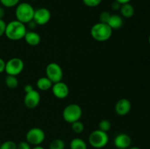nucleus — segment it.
<instances>
[{
    "label": "nucleus",
    "mask_w": 150,
    "mask_h": 149,
    "mask_svg": "<svg viewBox=\"0 0 150 149\" xmlns=\"http://www.w3.org/2000/svg\"><path fill=\"white\" fill-rule=\"evenodd\" d=\"M82 116V109L78 104L72 103L67 105L62 112V118L68 124L79 121Z\"/></svg>",
    "instance_id": "nucleus-4"
},
{
    "label": "nucleus",
    "mask_w": 150,
    "mask_h": 149,
    "mask_svg": "<svg viewBox=\"0 0 150 149\" xmlns=\"http://www.w3.org/2000/svg\"><path fill=\"white\" fill-rule=\"evenodd\" d=\"M5 15V10L3 6H0V19H3Z\"/></svg>",
    "instance_id": "nucleus-33"
},
{
    "label": "nucleus",
    "mask_w": 150,
    "mask_h": 149,
    "mask_svg": "<svg viewBox=\"0 0 150 149\" xmlns=\"http://www.w3.org/2000/svg\"><path fill=\"white\" fill-rule=\"evenodd\" d=\"M24 69V62L18 57H13L9 59L5 64L4 72L9 75L17 76L23 72Z\"/></svg>",
    "instance_id": "nucleus-7"
},
{
    "label": "nucleus",
    "mask_w": 150,
    "mask_h": 149,
    "mask_svg": "<svg viewBox=\"0 0 150 149\" xmlns=\"http://www.w3.org/2000/svg\"><path fill=\"white\" fill-rule=\"evenodd\" d=\"M0 145H1V143H0Z\"/></svg>",
    "instance_id": "nucleus-39"
},
{
    "label": "nucleus",
    "mask_w": 150,
    "mask_h": 149,
    "mask_svg": "<svg viewBox=\"0 0 150 149\" xmlns=\"http://www.w3.org/2000/svg\"><path fill=\"white\" fill-rule=\"evenodd\" d=\"M5 64L6 61H4V59L0 58V73L4 72V70H5Z\"/></svg>",
    "instance_id": "nucleus-31"
},
{
    "label": "nucleus",
    "mask_w": 150,
    "mask_h": 149,
    "mask_svg": "<svg viewBox=\"0 0 150 149\" xmlns=\"http://www.w3.org/2000/svg\"><path fill=\"white\" fill-rule=\"evenodd\" d=\"M4 82H5V85L7 86V87L10 89H16L18 86V80L17 78V76L7 74L6 76Z\"/></svg>",
    "instance_id": "nucleus-19"
},
{
    "label": "nucleus",
    "mask_w": 150,
    "mask_h": 149,
    "mask_svg": "<svg viewBox=\"0 0 150 149\" xmlns=\"http://www.w3.org/2000/svg\"><path fill=\"white\" fill-rule=\"evenodd\" d=\"M0 3L4 7H16L20 3V0H0Z\"/></svg>",
    "instance_id": "nucleus-24"
},
{
    "label": "nucleus",
    "mask_w": 150,
    "mask_h": 149,
    "mask_svg": "<svg viewBox=\"0 0 150 149\" xmlns=\"http://www.w3.org/2000/svg\"><path fill=\"white\" fill-rule=\"evenodd\" d=\"M46 77L53 83L62 81L63 78V70L61 66L56 62H51L45 68Z\"/></svg>",
    "instance_id": "nucleus-8"
},
{
    "label": "nucleus",
    "mask_w": 150,
    "mask_h": 149,
    "mask_svg": "<svg viewBox=\"0 0 150 149\" xmlns=\"http://www.w3.org/2000/svg\"><path fill=\"white\" fill-rule=\"evenodd\" d=\"M65 142L59 138L53 140L49 144V149H65Z\"/></svg>",
    "instance_id": "nucleus-20"
},
{
    "label": "nucleus",
    "mask_w": 150,
    "mask_h": 149,
    "mask_svg": "<svg viewBox=\"0 0 150 149\" xmlns=\"http://www.w3.org/2000/svg\"><path fill=\"white\" fill-rule=\"evenodd\" d=\"M6 25H7V23L4 22V20L3 19H0V37L4 34Z\"/></svg>",
    "instance_id": "nucleus-28"
},
{
    "label": "nucleus",
    "mask_w": 150,
    "mask_h": 149,
    "mask_svg": "<svg viewBox=\"0 0 150 149\" xmlns=\"http://www.w3.org/2000/svg\"><path fill=\"white\" fill-rule=\"evenodd\" d=\"M32 1H37V0H32Z\"/></svg>",
    "instance_id": "nucleus-38"
},
{
    "label": "nucleus",
    "mask_w": 150,
    "mask_h": 149,
    "mask_svg": "<svg viewBox=\"0 0 150 149\" xmlns=\"http://www.w3.org/2000/svg\"><path fill=\"white\" fill-rule=\"evenodd\" d=\"M70 149H87V145L83 139L76 137L70 141Z\"/></svg>",
    "instance_id": "nucleus-18"
},
{
    "label": "nucleus",
    "mask_w": 150,
    "mask_h": 149,
    "mask_svg": "<svg viewBox=\"0 0 150 149\" xmlns=\"http://www.w3.org/2000/svg\"><path fill=\"white\" fill-rule=\"evenodd\" d=\"M114 110L118 115L125 116L127 115L131 110V102L126 98H122L117 102Z\"/></svg>",
    "instance_id": "nucleus-12"
},
{
    "label": "nucleus",
    "mask_w": 150,
    "mask_h": 149,
    "mask_svg": "<svg viewBox=\"0 0 150 149\" xmlns=\"http://www.w3.org/2000/svg\"><path fill=\"white\" fill-rule=\"evenodd\" d=\"M121 5L122 4H120V3H119L118 1L114 0V1L112 2V4H111V9H112L114 11H118V10H120Z\"/></svg>",
    "instance_id": "nucleus-30"
},
{
    "label": "nucleus",
    "mask_w": 150,
    "mask_h": 149,
    "mask_svg": "<svg viewBox=\"0 0 150 149\" xmlns=\"http://www.w3.org/2000/svg\"><path fill=\"white\" fill-rule=\"evenodd\" d=\"M111 15V14L108 11L101 12L100 14V15H99L100 22V23H108Z\"/></svg>",
    "instance_id": "nucleus-25"
},
{
    "label": "nucleus",
    "mask_w": 150,
    "mask_h": 149,
    "mask_svg": "<svg viewBox=\"0 0 150 149\" xmlns=\"http://www.w3.org/2000/svg\"><path fill=\"white\" fill-rule=\"evenodd\" d=\"M71 129L76 134H81L83 131L84 130V125L80 120L78 121L71 124Z\"/></svg>",
    "instance_id": "nucleus-21"
},
{
    "label": "nucleus",
    "mask_w": 150,
    "mask_h": 149,
    "mask_svg": "<svg viewBox=\"0 0 150 149\" xmlns=\"http://www.w3.org/2000/svg\"><path fill=\"white\" fill-rule=\"evenodd\" d=\"M26 32L27 29L26 24L14 20L7 23L4 35L10 40L18 41L23 39Z\"/></svg>",
    "instance_id": "nucleus-1"
},
{
    "label": "nucleus",
    "mask_w": 150,
    "mask_h": 149,
    "mask_svg": "<svg viewBox=\"0 0 150 149\" xmlns=\"http://www.w3.org/2000/svg\"><path fill=\"white\" fill-rule=\"evenodd\" d=\"M23 39L30 46H37L41 42L40 35L35 31H27Z\"/></svg>",
    "instance_id": "nucleus-14"
},
{
    "label": "nucleus",
    "mask_w": 150,
    "mask_h": 149,
    "mask_svg": "<svg viewBox=\"0 0 150 149\" xmlns=\"http://www.w3.org/2000/svg\"><path fill=\"white\" fill-rule=\"evenodd\" d=\"M115 1H118V2L120 3L121 4H126V3H130V1H131V0H115Z\"/></svg>",
    "instance_id": "nucleus-34"
},
{
    "label": "nucleus",
    "mask_w": 150,
    "mask_h": 149,
    "mask_svg": "<svg viewBox=\"0 0 150 149\" xmlns=\"http://www.w3.org/2000/svg\"><path fill=\"white\" fill-rule=\"evenodd\" d=\"M98 127L99 129H98L101 130L103 131H105V132H108L111 128V124L108 120L107 119H103L101 120L100 121L99 124H98Z\"/></svg>",
    "instance_id": "nucleus-22"
},
{
    "label": "nucleus",
    "mask_w": 150,
    "mask_h": 149,
    "mask_svg": "<svg viewBox=\"0 0 150 149\" xmlns=\"http://www.w3.org/2000/svg\"><path fill=\"white\" fill-rule=\"evenodd\" d=\"M17 149H32V148L26 141H21L17 144Z\"/></svg>",
    "instance_id": "nucleus-27"
},
{
    "label": "nucleus",
    "mask_w": 150,
    "mask_h": 149,
    "mask_svg": "<svg viewBox=\"0 0 150 149\" xmlns=\"http://www.w3.org/2000/svg\"><path fill=\"white\" fill-rule=\"evenodd\" d=\"M113 30L107 23H95L90 29V34L95 40L98 42H105L112 36Z\"/></svg>",
    "instance_id": "nucleus-2"
},
{
    "label": "nucleus",
    "mask_w": 150,
    "mask_h": 149,
    "mask_svg": "<svg viewBox=\"0 0 150 149\" xmlns=\"http://www.w3.org/2000/svg\"><path fill=\"white\" fill-rule=\"evenodd\" d=\"M51 91L56 98L59 99H64L67 97L70 93V89L68 86L62 81L53 83Z\"/></svg>",
    "instance_id": "nucleus-10"
},
{
    "label": "nucleus",
    "mask_w": 150,
    "mask_h": 149,
    "mask_svg": "<svg viewBox=\"0 0 150 149\" xmlns=\"http://www.w3.org/2000/svg\"><path fill=\"white\" fill-rule=\"evenodd\" d=\"M35 9L28 2H21L16 6L15 15L16 20L26 24L33 20Z\"/></svg>",
    "instance_id": "nucleus-3"
},
{
    "label": "nucleus",
    "mask_w": 150,
    "mask_h": 149,
    "mask_svg": "<svg viewBox=\"0 0 150 149\" xmlns=\"http://www.w3.org/2000/svg\"><path fill=\"white\" fill-rule=\"evenodd\" d=\"M120 15L125 18H130L135 13L134 7L130 3H126L121 5L120 7Z\"/></svg>",
    "instance_id": "nucleus-16"
},
{
    "label": "nucleus",
    "mask_w": 150,
    "mask_h": 149,
    "mask_svg": "<svg viewBox=\"0 0 150 149\" xmlns=\"http://www.w3.org/2000/svg\"><path fill=\"white\" fill-rule=\"evenodd\" d=\"M40 102V94L38 91L34 89L32 91L26 93L23 99V103L26 108L29 109H34L38 106Z\"/></svg>",
    "instance_id": "nucleus-11"
},
{
    "label": "nucleus",
    "mask_w": 150,
    "mask_h": 149,
    "mask_svg": "<svg viewBox=\"0 0 150 149\" xmlns=\"http://www.w3.org/2000/svg\"><path fill=\"white\" fill-rule=\"evenodd\" d=\"M148 40H149V45H150V35H149V39H148Z\"/></svg>",
    "instance_id": "nucleus-37"
},
{
    "label": "nucleus",
    "mask_w": 150,
    "mask_h": 149,
    "mask_svg": "<svg viewBox=\"0 0 150 149\" xmlns=\"http://www.w3.org/2000/svg\"><path fill=\"white\" fill-rule=\"evenodd\" d=\"M83 4L89 7H95L100 5L102 0H82Z\"/></svg>",
    "instance_id": "nucleus-26"
},
{
    "label": "nucleus",
    "mask_w": 150,
    "mask_h": 149,
    "mask_svg": "<svg viewBox=\"0 0 150 149\" xmlns=\"http://www.w3.org/2000/svg\"><path fill=\"white\" fill-rule=\"evenodd\" d=\"M45 139V134L42 129L33 127L28 130L26 134V141L34 146L40 145Z\"/></svg>",
    "instance_id": "nucleus-6"
},
{
    "label": "nucleus",
    "mask_w": 150,
    "mask_h": 149,
    "mask_svg": "<svg viewBox=\"0 0 150 149\" xmlns=\"http://www.w3.org/2000/svg\"><path fill=\"white\" fill-rule=\"evenodd\" d=\"M38 25L35 23V21L34 20H32L31 21H29V23H26V29H29V31H34L35 29L37 28Z\"/></svg>",
    "instance_id": "nucleus-29"
},
{
    "label": "nucleus",
    "mask_w": 150,
    "mask_h": 149,
    "mask_svg": "<svg viewBox=\"0 0 150 149\" xmlns=\"http://www.w3.org/2000/svg\"><path fill=\"white\" fill-rule=\"evenodd\" d=\"M36 86L38 89L40 91H48L51 89L53 86V83L45 76L41 77L37 80Z\"/></svg>",
    "instance_id": "nucleus-17"
},
{
    "label": "nucleus",
    "mask_w": 150,
    "mask_h": 149,
    "mask_svg": "<svg viewBox=\"0 0 150 149\" xmlns=\"http://www.w3.org/2000/svg\"><path fill=\"white\" fill-rule=\"evenodd\" d=\"M0 149H17V144L13 140H7L1 143Z\"/></svg>",
    "instance_id": "nucleus-23"
},
{
    "label": "nucleus",
    "mask_w": 150,
    "mask_h": 149,
    "mask_svg": "<svg viewBox=\"0 0 150 149\" xmlns=\"http://www.w3.org/2000/svg\"><path fill=\"white\" fill-rule=\"evenodd\" d=\"M127 149H141V148L139 147H136V146H133V147H129Z\"/></svg>",
    "instance_id": "nucleus-36"
},
{
    "label": "nucleus",
    "mask_w": 150,
    "mask_h": 149,
    "mask_svg": "<svg viewBox=\"0 0 150 149\" xmlns=\"http://www.w3.org/2000/svg\"><path fill=\"white\" fill-rule=\"evenodd\" d=\"M131 143V137L126 133L118 134L114 139V145L117 149H127Z\"/></svg>",
    "instance_id": "nucleus-13"
},
{
    "label": "nucleus",
    "mask_w": 150,
    "mask_h": 149,
    "mask_svg": "<svg viewBox=\"0 0 150 149\" xmlns=\"http://www.w3.org/2000/svg\"><path fill=\"white\" fill-rule=\"evenodd\" d=\"M51 18V13L48 9L45 7H40L35 10L33 20L38 26L47 24Z\"/></svg>",
    "instance_id": "nucleus-9"
},
{
    "label": "nucleus",
    "mask_w": 150,
    "mask_h": 149,
    "mask_svg": "<svg viewBox=\"0 0 150 149\" xmlns=\"http://www.w3.org/2000/svg\"><path fill=\"white\" fill-rule=\"evenodd\" d=\"M32 149H45V148L41 145H37V146H34L33 148H32Z\"/></svg>",
    "instance_id": "nucleus-35"
},
{
    "label": "nucleus",
    "mask_w": 150,
    "mask_h": 149,
    "mask_svg": "<svg viewBox=\"0 0 150 149\" xmlns=\"http://www.w3.org/2000/svg\"><path fill=\"white\" fill-rule=\"evenodd\" d=\"M88 141L89 145L94 148L100 149L106 146L109 141V137L107 132L100 129H96L90 133Z\"/></svg>",
    "instance_id": "nucleus-5"
},
{
    "label": "nucleus",
    "mask_w": 150,
    "mask_h": 149,
    "mask_svg": "<svg viewBox=\"0 0 150 149\" xmlns=\"http://www.w3.org/2000/svg\"><path fill=\"white\" fill-rule=\"evenodd\" d=\"M24 91L25 93H28V92H30L34 90V88H33V86L31 84H26V86H24Z\"/></svg>",
    "instance_id": "nucleus-32"
},
{
    "label": "nucleus",
    "mask_w": 150,
    "mask_h": 149,
    "mask_svg": "<svg viewBox=\"0 0 150 149\" xmlns=\"http://www.w3.org/2000/svg\"><path fill=\"white\" fill-rule=\"evenodd\" d=\"M123 18L120 15L118 14H111L107 24L112 29V30H117L122 28L123 26Z\"/></svg>",
    "instance_id": "nucleus-15"
}]
</instances>
